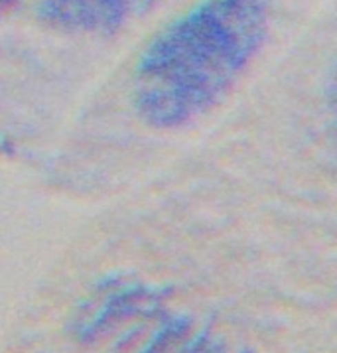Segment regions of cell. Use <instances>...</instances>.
<instances>
[{
    "label": "cell",
    "instance_id": "cell-1",
    "mask_svg": "<svg viewBox=\"0 0 337 353\" xmlns=\"http://www.w3.org/2000/svg\"><path fill=\"white\" fill-rule=\"evenodd\" d=\"M263 0H203L146 46L134 71V103L152 127L197 119L227 93L267 40Z\"/></svg>",
    "mask_w": 337,
    "mask_h": 353
},
{
    "label": "cell",
    "instance_id": "cell-2",
    "mask_svg": "<svg viewBox=\"0 0 337 353\" xmlns=\"http://www.w3.org/2000/svg\"><path fill=\"white\" fill-rule=\"evenodd\" d=\"M156 0H42L40 20L63 34L109 36L146 12Z\"/></svg>",
    "mask_w": 337,
    "mask_h": 353
},
{
    "label": "cell",
    "instance_id": "cell-3",
    "mask_svg": "<svg viewBox=\"0 0 337 353\" xmlns=\"http://www.w3.org/2000/svg\"><path fill=\"white\" fill-rule=\"evenodd\" d=\"M329 105H331V113L337 121V70L331 77V81H329Z\"/></svg>",
    "mask_w": 337,
    "mask_h": 353
}]
</instances>
